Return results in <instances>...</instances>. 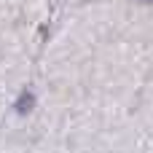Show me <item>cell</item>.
I'll return each instance as SVG.
<instances>
[{"label":"cell","mask_w":153,"mask_h":153,"mask_svg":"<svg viewBox=\"0 0 153 153\" xmlns=\"http://www.w3.org/2000/svg\"><path fill=\"white\" fill-rule=\"evenodd\" d=\"M32 108H35V94H32L30 89H24V91L19 94V100H16L13 110H16V116H30V113H32Z\"/></svg>","instance_id":"1"},{"label":"cell","mask_w":153,"mask_h":153,"mask_svg":"<svg viewBox=\"0 0 153 153\" xmlns=\"http://www.w3.org/2000/svg\"><path fill=\"white\" fill-rule=\"evenodd\" d=\"M148 3H153V0H148Z\"/></svg>","instance_id":"2"}]
</instances>
